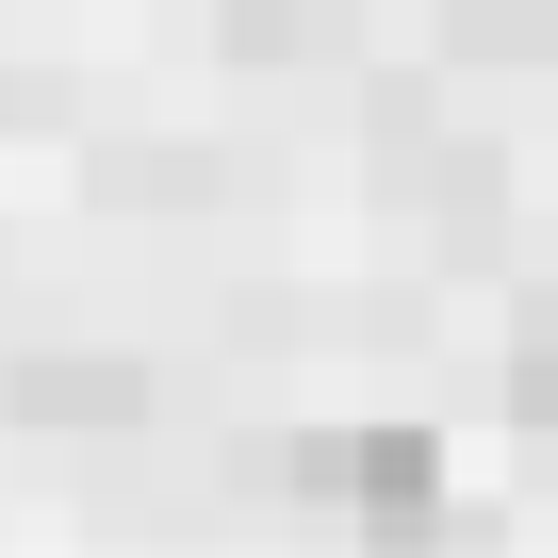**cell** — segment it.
Returning a JSON list of instances; mask_svg holds the SVG:
<instances>
[{"label": "cell", "mask_w": 558, "mask_h": 558, "mask_svg": "<svg viewBox=\"0 0 558 558\" xmlns=\"http://www.w3.org/2000/svg\"><path fill=\"white\" fill-rule=\"evenodd\" d=\"M345 493H362V525H378V542H411V525H427V493H444V460H427V427H362V460H345Z\"/></svg>", "instance_id": "obj_1"}, {"label": "cell", "mask_w": 558, "mask_h": 558, "mask_svg": "<svg viewBox=\"0 0 558 558\" xmlns=\"http://www.w3.org/2000/svg\"><path fill=\"white\" fill-rule=\"evenodd\" d=\"M17 411H34V427H132V411H148V378H132V362H34V378H17Z\"/></svg>", "instance_id": "obj_2"}, {"label": "cell", "mask_w": 558, "mask_h": 558, "mask_svg": "<svg viewBox=\"0 0 558 558\" xmlns=\"http://www.w3.org/2000/svg\"><path fill=\"white\" fill-rule=\"evenodd\" d=\"M509 395H525V427H558V329H525V362H509Z\"/></svg>", "instance_id": "obj_3"}]
</instances>
